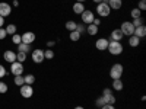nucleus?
I'll list each match as a JSON object with an SVG mask.
<instances>
[{"label":"nucleus","instance_id":"obj_10","mask_svg":"<svg viewBox=\"0 0 146 109\" xmlns=\"http://www.w3.org/2000/svg\"><path fill=\"white\" fill-rule=\"evenodd\" d=\"M10 12H12V7L10 5L7 3H0V16H9L10 15Z\"/></svg>","mask_w":146,"mask_h":109},{"label":"nucleus","instance_id":"obj_25","mask_svg":"<svg viewBox=\"0 0 146 109\" xmlns=\"http://www.w3.org/2000/svg\"><path fill=\"white\" fill-rule=\"evenodd\" d=\"M80 36H82V35H80L79 32H76V31H72V32H70V39H72V41H79Z\"/></svg>","mask_w":146,"mask_h":109},{"label":"nucleus","instance_id":"obj_38","mask_svg":"<svg viewBox=\"0 0 146 109\" xmlns=\"http://www.w3.org/2000/svg\"><path fill=\"white\" fill-rule=\"evenodd\" d=\"M102 95H104V96H107V95H113V90H111V89H104V90H102Z\"/></svg>","mask_w":146,"mask_h":109},{"label":"nucleus","instance_id":"obj_11","mask_svg":"<svg viewBox=\"0 0 146 109\" xmlns=\"http://www.w3.org/2000/svg\"><path fill=\"white\" fill-rule=\"evenodd\" d=\"M95 45H96V48H98L100 51H104V50H107V48H108V39L100 38L98 41L95 42Z\"/></svg>","mask_w":146,"mask_h":109},{"label":"nucleus","instance_id":"obj_12","mask_svg":"<svg viewBox=\"0 0 146 109\" xmlns=\"http://www.w3.org/2000/svg\"><path fill=\"white\" fill-rule=\"evenodd\" d=\"M3 58L6 60L7 63H15L16 61V54L13 53V51H5V54H3Z\"/></svg>","mask_w":146,"mask_h":109},{"label":"nucleus","instance_id":"obj_40","mask_svg":"<svg viewBox=\"0 0 146 109\" xmlns=\"http://www.w3.org/2000/svg\"><path fill=\"white\" fill-rule=\"evenodd\" d=\"M92 23H94L95 26H100V25H101V19H94V22H92Z\"/></svg>","mask_w":146,"mask_h":109},{"label":"nucleus","instance_id":"obj_2","mask_svg":"<svg viewBox=\"0 0 146 109\" xmlns=\"http://www.w3.org/2000/svg\"><path fill=\"white\" fill-rule=\"evenodd\" d=\"M121 74H123V66L118 64V63H115V64L111 67V70H110V77H111L113 80H115V79H120Z\"/></svg>","mask_w":146,"mask_h":109},{"label":"nucleus","instance_id":"obj_36","mask_svg":"<svg viewBox=\"0 0 146 109\" xmlns=\"http://www.w3.org/2000/svg\"><path fill=\"white\" fill-rule=\"evenodd\" d=\"M5 76H6V68H5L2 64H0V79L5 77Z\"/></svg>","mask_w":146,"mask_h":109},{"label":"nucleus","instance_id":"obj_21","mask_svg":"<svg viewBox=\"0 0 146 109\" xmlns=\"http://www.w3.org/2000/svg\"><path fill=\"white\" fill-rule=\"evenodd\" d=\"M76 25H78V23H76L75 20H69V22L66 23V29L72 32V31H75V29H76Z\"/></svg>","mask_w":146,"mask_h":109},{"label":"nucleus","instance_id":"obj_33","mask_svg":"<svg viewBox=\"0 0 146 109\" xmlns=\"http://www.w3.org/2000/svg\"><path fill=\"white\" fill-rule=\"evenodd\" d=\"M96 106H98V108H101V106H104L105 105V102H104V99H102V96H101V98H98V99H96Z\"/></svg>","mask_w":146,"mask_h":109},{"label":"nucleus","instance_id":"obj_45","mask_svg":"<svg viewBox=\"0 0 146 109\" xmlns=\"http://www.w3.org/2000/svg\"><path fill=\"white\" fill-rule=\"evenodd\" d=\"M76 2H79V3H83V2H85V0H76Z\"/></svg>","mask_w":146,"mask_h":109},{"label":"nucleus","instance_id":"obj_8","mask_svg":"<svg viewBox=\"0 0 146 109\" xmlns=\"http://www.w3.org/2000/svg\"><path fill=\"white\" fill-rule=\"evenodd\" d=\"M21 39H22L23 44L31 45V44L35 41V33H34V32H25V33H22V35H21Z\"/></svg>","mask_w":146,"mask_h":109},{"label":"nucleus","instance_id":"obj_26","mask_svg":"<svg viewBox=\"0 0 146 109\" xmlns=\"http://www.w3.org/2000/svg\"><path fill=\"white\" fill-rule=\"evenodd\" d=\"M131 25L135 26V28H137V26H142V25H143V19H142V18H136V19H133Z\"/></svg>","mask_w":146,"mask_h":109},{"label":"nucleus","instance_id":"obj_29","mask_svg":"<svg viewBox=\"0 0 146 109\" xmlns=\"http://www.w3.org/2000/svg\"><path fill=\"white\" fill-rule=\"evenodd\" d=\"M12 41H13V44L19 45V44L22 42V39H21V35H18V33H13V35H12Z\"/></svg>","mask_w":146,"mask_h":109},{"label":"nucleus","instance_id":"obj_16","mask_svg":"<svg viewBox=\"0 0 146 109\" xmlns=\"http://www.w3.org/2000/svg\"><path fill=\"white\" fill-rule=\"evenodd\" d=\"M85 10V6H83V3H79V2H76L75 5H73V12H75L76 15H82V12Z\"/></svg>","mask_w":146,"mask_h":109},{"label":"nucleus","instance_id":"obj_27","mask_svg":"<svg viewBox=\"0 0 146 109\" xmlns=\"http://www.w3.org/2000/svg\"><path fill=\"white\" fill-rule=\"evenodd\" d=\"M5 31H6V33H9V35H13V33L16 32V26H15V25H7Z\"/></svg>","mask_w":146,"mask_h":109},{"label":"nucleus","instance_id":"obj_5","mask_svg":"<svg viewBox=\"0 0 146 109\" xmlns=\"http://www.w3.org/2000/svg\"><path fill=\"white\" fill-rule=\"evenodd\" d=\"M82 22L83 23H86V25H89V23H92L94 22V19H95V16H94V12L92 10H86L85 9L83 12H82Z\"/></svg>","mask_w":146,"mask_h":109},{"label":"nucleus","instance_id":"obj_13","mask_svg":"<svg viewBox=\"0 0 146 109\" xmlns=\"http://www.w3.org/2000/svg\"><path fill=\"white\" fill-rule=\"evenodd\" d=\"M133 35L137 36V38H143V36L146 35V26H145V25H142V26L135 28V32H133Z\"/></svg>","mask_w":146,"mask_h":109},{"label":"nucleus","instance_id":"obj_24","mask_svg":"<svg viewBox=\"0 0 146 109\" xmlns=\"http://www.w3.org/2000/svg\"><path fill=\"white\" fill-rule=\"evenodd\" d=\"M25 60H27V54H25V53L19 51V53L16 54V61H19V63H23Z\"/></svg>","mask_w":146,"mask_h":109},{"label":"nucleus","instance_id":"obj_20","mask_svg":"<svg viewBox=\"0 0 146 109\" xmlns=\"http://www.w3.org/2000/svg\"><path fill=\"white\" fill-rule=\"evenodd\" d=\"M129 44H130V47H137L140 44V38H137V36H135V35H131L130 39H129Z\"/></svg>","mask_w":146,"mask_h":109},{"label":"nucleus","instance_id":"obj_22","mask_svg":"<svg viewBox=\"0 0 146 109\" xmlns=\"http://www.w3.org/2000/svg\"><path fill=\"white\" fill-rule=\"evenodd\" d=\"M18 47H19V51H22V53H25V54L31 51V47H29L28 44H23V42H22V44H19Z\"/></svg>","mask_w":146,"mask_h":109},{"label":"nucleus","instance_id":"obj_19","mask_svg":"<svg viewBox=\"0 0 146 109\" xmlns=\"http://www.w3.org/2000/svg\"><path fill=\"white\" fill-rule=\"evenodd\" d=\"M86 32L89 33V35H96V33H98V26H95L94 25V23H89V25H88V28H86Z\"/></svg>","mask_w":146,"mask_h":109},{"label":"nucleus","instance_id":"obj_9","mask_svg":"<svg viewBox=\"0 0 146 109\" xmlns=\"http://www.w3.org/2000/svg\"><path fill=\"white\" fill-rule=\"evenodd\" d=\"M32 61H34V63H41V61H44V51H42V50H34V51H32Z\"/></svg>","mask_w":146,"mask_h":109},{"label":"nucleus","instance_id":"obj_15","mask_svg":"<svg viewBox=\"0 0 146 109\" xmlns=\"http://www.w3.org/2000/svg\"><path fill=\"white\" fill-rule=\"evenodd\" d=\"M121 5H123V2H121V0H108V6H110V9L118 10V9L121 7Z\"/></svg>","mask_w":146,"mask_h":109},{"label":"nucleus","instance_id":"obj_37","mask_svg":"<svg viewBox=\"0 0 146 109\" xmlns=\"http://www.w3.org/2000/svg\"><path fill=\"white\" fill-rule=\"evenodd\" d=\"M6 35H7L6 31H5L3 28H0V39H5V38H6Z\"/></svg>","mask_w":146,"mask_h":109},{"label":"nucleus","instance_id":"obj_6","mask_svg":"<svg viewBox=\"0 0 146 109\" xmlns=\"http://www.w3.org/2000/svg\"><path fill=\"white\" fill-rule=\"evenodd\" d=\"M32 93H34V90H32L31 84H22V86H21V95H22V98L28 99V98H31V96H32Z\"/></svg>","mask_w":146,"mask_h":109},{"label":"nucleus","instance_id":"obj_39","mask_svg":"<svg viewBox=\"0 0 146 109\" xmlns=\"http://www.w3.org/2000/svg\"><path fill=\"white\" fill-rule=\"evenodd\" d=\"M101 109H115V108H114V105H104V106H101Z\"/></svg>","mask_w":146,"mask_h":109},{"label":"nucleus","instance_id":"obj_34","mask_svg":"<svg viewBox=\"0 0 146 109\" xmlns=\"http://www.w3.org/2000/svg\"><path fill=\"white\" fill-rule=\"evenodd\" d=\"M137 9H139L140 12L146 9V2H145V0H140V2H139V7H137Z\"/></svg>","mask_w":146,"mask_h":109},{"label":"nucleus","instance_id":"obj_18","mask_svg":"<svg viewBox=\"0 0 146 109\" xmlns=\"http://www.w3.org/2000/svg\"><path fill=\"white\" fill-rule=\"evenodd\" d=\"M113 89L114 90H123V81H121V79H115L113 80Z\"/></svg>","mask_w":146,"mask_h":109},{"label":"nucleus","instance_id":"obj_35","mask_svg":"<svg viewBox=\"0 0 146 109\" xmlns=\"http://www.w3.org/2000/svg\"><path fill=\"white\" fill-rule=\"evenodd\" d=\"M76 32H79L80 35H82V32L85 31V25H83V23H82V25H76V29H75Z\"/></svg>","mask_w":146,"mask_h":109},{"label":"nucleus","instance_id":"obj_4","mask_svg":"<svg viewBox=\"0 0 146 109\" xmlns=\"http://www.w3.org/2000/svg\"><path fill=\"white\" fill-rule=\"evenodd\" d=\"M120 31L123 32V35L131 36V35H133V32H135V26L131 25V22H123V23H121Z\"/></svg>","mask_w":146,"mask_h":109},{"label":"nucleus","instance_id":"obj_1","mask_svg":"<svg viewBox=\"0 0 146 109\" xmlns=\"http://www.w3.org/2000/svg\"><path fill=\"white\" fill-rule=\"evenodd\" d=\"M107 50L110 51V54L111 55H118L123 53V45L120 44V41H108V48Z\"/></svg>","mask_w":146,"mask_h":109},{"label":"nucleus","instance_id":"obj_41","mask_svg":"<svg viewBox=\"0 0 146 109\" xmlns=\"http://www.w3.org/2000/svg\"><path fill=\"white\" fill-rule=\"evenodd\" d=\"M3 23H5V19H3V16H0V28L3 26Z\"/></svg>","mask_w":146,"mask_h":109},{"label":"nucleus","instance_id":"obj_44","mask_svg":"<svg viewBox=\"0 0 146 109\" xmlns=\"http://www.w3.org/2000/svg\"><path fill=\"white\" fill-rule=\"evenodd\" d=\"M75 109H85V108H82V106H76Z\"/></svg>","mask_w":146,"mask_h":109},{"label":"nucleus","instance_id":"obj_7","mask_svg":"<svg viewBox=\"0 0 146 109\" xmlns=\"http://www.w3.org/2000/svg\"><path fill=\"white\" fill-rule=\"evenodd\" d=\"M10 71H12V74H15V76H21L22 73H23V66H22V63H19V61L12 63Z\"/></svg>","mask_w":146,"mask_h":109},{"label":"nucleus","instance_id":"obj_14","mask_svg":"<svg viewBox=\"0 0 146 109\" xmlns=\"http://www.w3.org/2000/svg\"><path fill=\"white\" fill-rule=\"evenodd\" d=\"M123 32H121L120 29H114L113 32H111V39L113 41H121V39H123Z\"/></svg>","mask_w":146,"mask_h":109},{"label":"nucleus","instance_id":"obj_17","mask_svg":"<svg viewBox=\"0 0 146 109\" xmlns=\"http://www.w3.org/2000/svg\"><path fill=\"white\" fill-rule=\"evenodd\" d=\"M102 99H104L105 105H114L115 103V96L114 95H107V96L102 95Z\"/></svg>","mask_w":146,"mask_h":109},{"label":"nucleus","instance_id":"obj_23","mask_svg":"<svg viewBox=\"0 0 146 109\" xmlns=\"http://www.w3.org/2000/svg\"><path fill=\"white\" fill-rule=\"evenodd\" d=\"M15 84L16 86H22V84H25V79H23V76H15Z\"/></svg>","mask_w":146,"mask_h":109},{"label":"nucleus","instance_id":"obj_30","mask_svg":"<svg viewBox=\"0 0 146 109\" xmlns=\"http://www.w3.org/2000/svg\"><path fill=\"white\" fill-rule=\"evenodd\" d=\"M130 15H131V18H133V19H136V18H140V10H139L137 7H136V9H131Z\"/></svg>","mask_w":146,"mask_h":109},{"label":"nucleus","instance_id":"obj_42","mask_svg":"<svg viewBox=\"0 0 146 109\" xmlns=\"http://www.w3.org/2000/svg\"><path fill=\"white\" fill-rule=\"evenodd\" d=\"M47 45H48V47H53V45H56V42H54V41H48Z\"/></svg>","mask_w":146,"mask_h":109},{"label":"nucleus","instance_id":"obj_31","mask_svg":"<svg viewBox=\"0 0 146 109\" xmlns=\"http://www.w3.org/2000/svg\"><path fill=\"white\" fill-rule=\"evenodd\" d=\"M54 57V53L51 51V50H47V51H44V58H47V60H51Z\"/></svg>","mask_w":146,"mask_h":109},{"label":"nucleus","instance_id":"obj_3","mask_svg":"<svg viewBox=\"0 0 146 109\" xmlns=\"http://www.w3.org/2000/svg\"><path fill=\"white\" fill-rule=\"evenodd\" d=\"M96 13H98L101 18H107L110 16V13H111V9H110V6L107 3H98V6H96Z\"/></svg>","mask_w":146,"mask_h":109},{"label":"nucleus","instance_id":"obj_32","mask_svg":"<svg viewBox=\"0 0 146 109\" xmlns=\"http://www.w3.org/2000/svg\"><path fill=\"white\" fill-rule=\"evenodd\" d=\"M7 92V84L5 81H0V93H6Z\"/></svg>","mask_w":146,"mask_h":109},{"label":"nucleus","instance_id":"obj_28","mask_svg":"<svg viewBox=\"0 0 146 109\" xmlns=\"http://www.w3.org/2000/svg\"><path fill=\"white\" fill-rule=\"evenodd\" d=\"M23 79H25V84H31V86H32V83L35 81V77L32 74H28V76H25Z\"/></svg>","mask_w":146,"mask_h":109},{"label":"nucleus","instance_id":"obj_43","mask_svg":"<svg viewBox=\"0 0 146 109\" xmlns=\"http://www.w3.org/2000/svg\"><path fill=\"white\" fill-rule=\"evenodd\" d=\"M94 2H95V3H101V2H102V0H94Z\"/></svg>","mask_w":146,"mask_h":109}]
</instances>
